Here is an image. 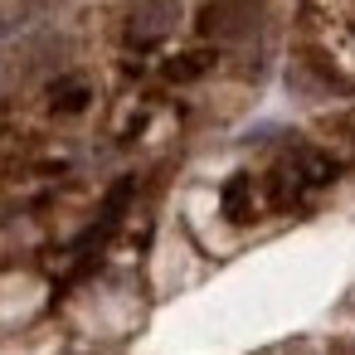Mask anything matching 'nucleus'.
Wrapping results in <instances>:
<instances>
[{
  "label": "nucleus",
  "instance_id": "4",
  "mask_svg": "<svg viewBox=\"0 0 355 355\" xmlns=\"http://www.w3.org/2000/svg\"><path fill=\"white\" fill-rule=\"evenodd\" d=\"M209 64H214V54H209V49H190V54H180V59H171V64H166V78H171V83H190V78L209 73Z\"/></svg>",
  "mask_w": 355,
  "mask_h": 355
},
{
  "label": "nucleus",
  "instance_id": "2",
  "mask_svg": "<svg viewBox=\"0 0 355 355\" xmlns=\"http://www.w3.org/2000/svg\"><path fill=\"white\" fill-rule=\"evenodd\" d=\"M253 20H258V0H214L200 15V30L209 40H239L243 30H253Z\"/></svg>",
  "mask_w": 355,
  "mask_h": 355
},
{
  "label": "nucleus",
  "instance_id": "1",
  "mask_svg": "<svg viewBox=\"0 0 355 355\" xmlns=\"http://www.w3.org/2000/svg\"><path fill=\"white\" fill-rule=\"evenodd\" d=\"M175 20H180L175 0H137V6L127 10V20H122V40L132 49H156L175 30Z\"/></svg>",
  "mask_w": 355,
  "mask_h": 355
},
{
  "label": "nucleus",
  "instance_id": "3",
  "mask_svg": "<svg viewBox=\"0 0 355 355\" xmlns=\"http://www.w3.org/2000/svg\"><path fill=\"white\" fill-rule=\"evenodd\" d=\"M88 103H93L88 78H59L49 88V112L54 117H78V112H88Z\"/></svg>",
  "mask_w": 355,
  "mask_h": 355
}]
</instances>
